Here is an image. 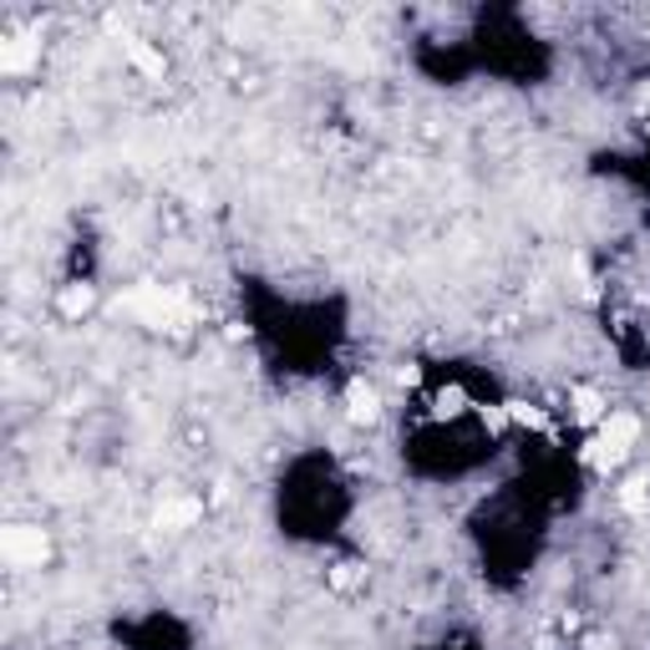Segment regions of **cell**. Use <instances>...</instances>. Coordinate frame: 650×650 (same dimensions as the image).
I'll return each mask as SVG.
<instances>
[{
    "label": "cell",
    "mask_w": 650,
    "mask_h": 650,
    "mask_svg": "<svg viewBox=\"0 0 650 650\" xmlns=\"http://www.w3.org/2000/svg\"><path fill=\"white\" fill-rule=\"evenodd\" d=\"M386 417V396L376 382H366V376H356L346 392V422L351 427H382Z\"/></svg>",
    "instance_id": "cell-1"
},
{
    "label": "cell",
    "mask_w": 650,
    "mask_h": 650,
    "mask_svg": "<svg viewBox=\"0 0 650 650\" xmlns=\"http://www.w3.org/2000/svg\"><path fill=\"white\" fill-rule=\"evenodd\" d=\"M41 554H47V534H41V529H26V523L6 529V559H11L16 569L41 564Z\"/></svg>",
    "instance_id": "cell-2"
}]
</instances>
